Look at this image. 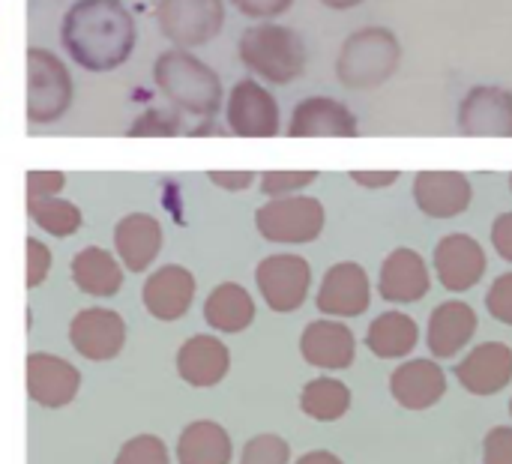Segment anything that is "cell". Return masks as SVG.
I'll list each match as a JSON object with an SVG mask.
<instances>
[{"instance_id": "cell-40", "label": "cell", "mask_w": 512, "mask_h": 464, "mask_svg": "<svg viewBox=\"0 0 512 464\" xmlns=\"http://www.w3.org/2000/svg\"><path fill=\"white\" fill-rule=\"evenodd\" d=\"M492 249L512 264V210H504V213H498L495 216V222H492Z\"/></svg>"}, {"instance_id": "cell-35", "label": "cell", "mask_w": 512, "mask_h": 464, "mask_svg": "<svg viewBox=\"0 0 512 464\" xmlns=\"http://www.w3.org/2000/svg\"><path fill=\"white\" fill-rule=\"evenodd\" d=\"M486 309H489V315H492L495 321L512 327V270L510 273H501V276L492 282V288H489V294H486Z\"/></svg>"}, {"instance_id": "cell-22", "label": "cell", "mask_w": 512, "mask_h": 464, "mask_svg": "<svg viewBox=\"0 0 512 464\" xmlns=\"http://www.w3.org/2000/svg\"><path fill=\"white\" fill-rule=\"evenodd\" d=\"M81 387V375L72 363L54 354L27 357V393L42 408H66Z\"/></svg>"}, {"instance_id": "cell-3", "label": "cell", "mask_w": 512, "mask_h": 464, "mask_svg": "<svg viewBox=\"0 0 512 464\" xmlns=\"http://www.w3.org/2000/svg\"><path fill=\"white\" fill-rule=\"evenodd\" d=\"M240 63L264 84L273 87H288L294 84L309 63V48L306 39L279 21H258L240 33L237 42Z\"/></svg>"}, {"instance_id": "cell-18", "label": "cell", "mask_w": 512, "mask_h": 464, "mask_svg": "<svg viewBox=\"0 0 512 464\" xmlns=\"http://www.w3.org/2000/svg\"><path fill=\"white\" fill-rule=\"evenodd\" d=\"M477 327H480V318L474 306H468L465 300H444L429 315L426 345L435 360H453L474 342Z\"/></svg>"}, {"instance_id": "cell-42", "label": "cell", "mask_w": 512, "mask_h": 464, "mask_svg": "<svg viewBox=\"0 0 512 464\" xmlns=\"http://www.w3.org/2000/svg\"><path fill=\"white\" fill-rule=\"evenodd\" d=\"M360 189H390L402 177L399 171H351L348 174Z\"/></svg>"}, {"instance_id": "cell-36", "label": "cell", "mask_w": 512, "mask_h": 464, "mask_svg": "<svg viewBox=\"0 0 512 464\" xmlns=\"http://www.w3.org/2000/svg\"><path fill=\"white\" fill-rule=\"evenodd\" d=\"M51 273V249L36 240L27 237V288H39Z\"/></svg>"}, {"instance_id": "cell-43", "label": "cell", "mask_w": 512, "mask_h": 464, "mask_svg": "<svg viewBox=\"0 0 512 464\" xmlns=\"http://www.w3.org/2000/svg\"><path fill=\"white\" fill-rule=\"evenodd\" d=\"M294 464H342V462H339V456H333V453H327V450H312V453H306L303 459H297Z\"/></svg>"}, {"instance_id": "cell-11", "label": "cell", "mask_w": 512, "mask_h": 464, "mask_svg": "<svg viewBox=\"0 0 512 464\" xmlns=\"http://www.w3.org/2000/svg\"><path fill=\"white\" fill-rule=\"evenodd\" d=\"M432 270L450 294H465L477 288L489 270V255L483 243L471 234H447L435 243Z\"/></svg>"}, {"instance_id": "cell-2", "label": "cell", "mask_w": 512, "mask_h": 464, "mask_svg": "<svg viewBox=\"0 0 512 464\" xmlns=\"http://www.w3.org/2000/svg\"><path fill=\"white\" fill-rule=\"evenodd\" d=\"M153 81L159 93L180 114H192L201 120H213L225 105L222 78L213 66L192 54V48H168L153 63Z\"/></svg>"}, {"instance_id": "cell-34", "label": "cell", "mask_w": 512, "mask_h": 464, "mask_svg": "<svg viewBox=\"0 0 512 464\" xmlns=\"http://www.w3.org/2000/svg\"><path fill=\"white\" fill-rule=\"evenodd\" d=\"M291 447L279 435H258L243 447L240 464H288Z\"/></svg>"}, {"instance_id": "cell-25", "label": "cell", "mask_w": 512, "mask_h": 464, "mask_svg": "<svg viewBox=\"0 0 512 464\" xmlns=\"http://www.w3.org/2000/svg\"><path fill=\"white\" fill-rule=\"evenodd\" d=\"M204 321L216 333H228V336L243 333L255 321V300H252V294L243 285L222 282L204 300Z\"/></svg>"}, {"instance_id": "cell-1", "label": "cell", "mask_w": 512, "mask_h": 464, "mask_svg": "<svg viewBox=\"0 0 512 464\" xmlns=\"http://www.w3.org/2000/svg\"><path fill=\"white\" fill-rule=\"evenodd\" d=\"M138 42L132 12L120 0H75L60 21V45L87 72L120 69Z\"/></svg>"}, {"instance_id": "cell-28", "label": "cell", "mask_w": 512, "mask_h": 464, "mask_svg": "<svg viewBox=\"0 0 512 464\" xmlns=\"http://www.w3.org/2000/svg\"><path fill=\"white\" fill-rule=\"evenodd\" d=\"M231 456H234L231 438L213 420H198L186 426L177 441L180 464H231Z\"/></svg>"}, {"instance_id": "cell-30", "label": "cell", "mask_w": 512, "mask_h": 464, "mask_svg": "<svg viewBox=\"0 0 512 464\" xmlns=\"http://www.w3.org/2000/svg\"><path fill=\"white\" fill-rule=\"evenodd\" d=\"M27 216L51 237H72L81 228V210L57 195L48 198H27Z\"/></svg>"}, {"instance_id": "cell-32", "label": "cell", "mask_w": 512, "mask_h": 464, "mask_svg": "<svg viewBox=\"0 0 512 464\" xmlns=\"http://www.w3.org/2000/svg\"><path fill=\"white\" fill-rule=\"evenodd\" d=\"M183 129V120H180V111L177 108H150L144 111L132 126H129V138H141V135H180Z\"/></svg>"}, {"instance_id": "cell-29", "label": "cell", "mask_w": 512, "mask_h": 464, "mask_svg": "<svg viewBox=\"0 0 512 464\" xmlns=\"http://www.w3.org/2000/svg\"><path fill=\"white\" fill-rule=\"evenodd\" d=\"M300 408L318 423H336L351 411V390L339 378H315L303 387Z\"/></svg>"}, {"instance_id": "cell-5", "label": "cell", "mask_w": 512, "mask_h": 464, "mask_svg": "<svg viewBox=\"0 0 512 464\" xmlns=\"http://www.w3.org/2000/svg\"><path fill=\"white\" fill-rule=\"evenodd\" d=\"M255 228L267 243L276 246H306L315 243L327 228V207L321 198L297 192L282 198H267L255 210Z\"/></svg>"}, {"instance_id": "cell-44", "label": "cell", "mask_w": 512, "mask_h": 464, "mask_svg": "<svg viewBox=\"0 0 512 464\" xmlns=\"http://www.w3.org/2000/svg\"><path fill=\"white\" fill-rule=\"evenodd\" d=\"M321 6H327V9H333V12H348V9H357V6H363L366 0H318Z\"/></svg>"}, {"instance_id": "cell-31", "label": "cell", "mask_w": 512, "mask_h": 464, "mask_svg": "<svg viewBox=\"0 0 512 464\" xmlns=\"http://www.w3.org/2000/svg\"><path fill=\"white\" fill-rule=\"evenodd\" d=\"M315 180H318V171H261L258 189L264 198H282V195L306 192Z\"/></svg>"}, {"instance_id": "cell-16", "label": "cell", "mask_w": 512, "mask_h": 464, "mask_svg": "<svg viewBox=\"0 0 512 464\" xmlns=\"http://www.w3.org/2000/svg\"><path fill=\"white\" fill-rule=\"evenodd\" d=\"M300 354L321 372H342L357 360V336L339 318H318L300 336Z\"/></svg>"}, {"instance_id": "cell-13", "label": "cell", "mask_w": 512, "mask_h": 464, "mask_svg": "<svg viewBox=\"0 0 512 464\" xmlns=\"http://www.w3.org/2000/svg\"><path fill=\"white\" fill-rule=\"evenodd\" d=\"M315 306L324 318H360L372 306V279L357 261L333 264L315 294Z\"/></svg>"}, {"instance_id": "cell-46", "label": "cell", "mask_w": 512, "mask_h": 464, "mask_svg": "<svg viewBox=\"0 0 512 464\" xmlns=\"http://www.w3.org/2000/svg\"><path fill=\"white\" fill-rule=\"evenodd\" d=\"M510 414H512V402H510Z\"/></svg>"}, {"instance_id": "cell-9", "label": "cell", "mask_w": 512, "mask_h": 464, "mask_svg": "<svg viewBox=\"0 0 512 464\" xmlns=\"http://www.w3.org/2000/svg\"><path fill=\"white\" fill-rule=\"evenodd\" d=\"M225 123L240 138H276L282 111L273 90L258 78H240L225 99Z\"/></svg>"}, {"instance_id": "cell-33", "label": "cell", "mask_w": 512, "mask_h": 464, "mask_svg": "<svg viewBox=\"0 0 512 464\" xmlns=\"http://www.w3.org/2000/svg\"><path fill=\"white\" fill-rule=\"evenodd\" d=\"M114 464H171L168 462V450L156 435H138L132 441H126L117 453Z\"/></svg>"}, {"instance_id": "cell-27", "label": "cell", "mask_w": 512, "mask_h": 464, "mask_svg": "<svg viewBox=\"0 0 512 464\" xmlns=\"http://www.w3.org/2000/svg\"><path fill=\"white\" fill-rule=\"evenodd\" d=\"M72 282L81 294L114 297L123 288V270L111 252L99 246H87L72 258Z\"/></svg>"}, {"instance_id": "cell-45", "label": "cell", "mask_w": 512, "mask_h": 464, "mask_svg": "<svg viewBox=\"0 0 512 464\" xmlns=\"http://www.w3.org/2000/svg\"><path fill=\"white\" fill-rule=\"evenodd\" d=\"M510 192H512V174H510Z\"/></svg>"}, {"instance_id": "cell-23", "label": "cell", "mask_w": 512, "mask_h": 464, "mask_svg": "<svg viewBox=\"0 0 512 464\" xmlns=\"http://www.w3.org/2000/svg\"><path fill=\"white\" fill-rule=\"evenodd\" d=\"M162 225L150 213H129L114 228V249L129 273H144L162 252Z\"/></svg>"}, {"instance_id": "cell-39", "label": "cell", "mask_w": 512, "mask_h": 464, "mask_svg": "<svg viewBox=\"0 0 512 464\" xmlns=\"http://www.w3.org/2000/svg\"><path fill=\"white\" fill-rule=\"evenodd\" d=\"M24 186H27V198L60 195L63 186H66V174L63 171H27Z\"/></svg>"}, {"instance_id": "cell-19", "label": "cell", "mask_w": 512, "mask_h": 464, "mask_svg": "<svg viewBox=\"0 0 512 464\" xmlns=\"http://www.w3.org/2000/svg\"><path fill=\"white\" fill-rule=\"evenodd\" d=\"M390 393L405 411H429L435 408L447 393V372L444 366L432 360H405L390 375Z\"/></svg>"}, {"instance_id": "cell-20", "label": "cell", "mask_w": 512, "mask_h": 464, "mask_svg": "<svg viewBox=\"0 0 512 464\" xmlns=\"http://www.w3.org/2000/svg\"><path fill=\"white\" fill-rule=\"evenodd\" d=\"M459 384L474 396H495L512 384V348L504 342H483L456 366Z\"/></svg>"}, {"instance_id": "cell-21", "label": "cell", "mask_w": 512, "mask_h": 464, "mask_svg": "<svg viewBox=\"0 0 512 464\" xmlns=\"http://www.w3.org/2000/svg\"><path fill=\"white\" fill-rule=\"evenodd\" d=\"M141 300L156 321H180L192 309L195 276L180 264H165L153 276H147Z\"/></svg>"}, {"instance_id": "cell-8", "label": "cell", "mask_w": 512, "mask_h": 464, "mask_svg": "<svg viewBox=\"0 0 512 464\" xmlns=\"http://www.w3.org/2000/svg\"><path fill=\"white\" fill-rule=\"evenodd\" d=\"M156 21L177 48H198L213 42L225 27V0H159Z\"/></svg>"}, {"instance_id": "cell-15", "label": "cell", "mask_w": 512, "mask_h": 464, "mask_svg": "<svg viewBox=\"0 0 512 464\" xmlns=\"http://www.w3.org/2000/svg\"><path fill=\"white\" fill-rule=\"evenodd\" d=\"M432 288V267L417 249L399 246L393 249L378 270V294L393 306L420 303Z\"/></svg>"}, {"instance_id": "cell-6", "label": "cell", "mask_w": 512, "mask_h": 464, "mask_svg": "<svg viewBox=\"0 0 512 464\" xmlns=\"http://www.w3.org/2000/svg\"><path fill=\"white\" fill-rule=\"evenodd\" d=\"M72 108L69 66L48 48H27V120L33 126L57 123Z\"/></svg>"}, {"instance_id": "cell-10", "label": "cell", "mask_w": 512, "mask_h": 464, "mask_svg": "<svg viewBox=\"0 0 512 464\" xmlns=\"http://www.w3.org/2000/svg\"><path fill=\"white\" fill-rule=\"evenodd\" d=\"M456 126L468 138H512V90L474 84L456 111Z\"/></svg>"}, {"instance_id": "cell-7", "label": "cell", "mask_w": 512, "mask_h": 464, "mask_svg": "<svg viewBox=\"0 0 512 464\" xmlns=\"http://www.w3.org/2000/svg\"><path fill=\"white\" fill-rule=\"evenodd\" d=\"M255 285L261 300L279 312L291 315L297 312L312 291V264L297 252H273L258 261L255 267Z\"/></svg>"}, {"instance_id": "cell-26", "label": "cell", "mask_w": 512, "mask_h": 464, "mask_svg": "<svg viewBox=\"0 0 512 464\" xmlns=\"http://www.w3.org/2000/svg\"><path fill=\"white\" fill-rule=\"evenodd\" d=\"M420 345V327L408 312H384L366 330V348L378 360H405Z\"/></svg>"}, {"instance_id": "cell-38", "label": "cell", "mask_w": 512, "mask_h": 464, "mask_svg": "<svg viewBox=\"0 0 512 464\" xmlns=\"http://www.w3.org/2000/svg\"><path fill=\"white\" fill-rule=\"evenodd\" d=\"M483 464H512V426H495L486 435Z\"/></svg>"}, {"instance_id": "cell-4", "label": "cell", "mask_w": 512, "mask_h": 464, "mask_svg": "<svg viewBox=\"0 0 512 464\" xmlns=\"http://www.w3.org/2000/svg\"><path fill=\"white\" fill-rule=\"evenodd\" d=\"M402 66V42L384 24L357 27L336 51V78L348 90H378Z\"/></svg>"}, {"instance_id": "cell-14", "label": "cell", "mask_w": 512, "mask_h": 464, "mask_svg": "<svg viewBox=\"0 0 512 464\" xmlns=\"http://www.w3.org/2000/svg\"><path fill=\"white\" fill-rule=\"evenodd\" d=\"M285 135L291 138H357V114L333 96H306L294 105Z\"/></svg>"}, {"instance_id": "cell-41", "label": "cell", "mask_w": 512, "mask_h": 464, "mask_svg": "<svg viewBox=\"0 0 512 464\" xmlns=\"http://www.w3.org/2000/svg\"><path fill=\"white\" fill-rule=\"evenodd\" d=\"M207 180H210L213 186L225 189V192H246V189L255 186L258 174H255V171H210Z\"/></svg>"}, {"instance_id": "cell-37", "label": "cell", "mask_w": 512, "mask_h": 464, "mask_svg": "<svg viewBox=\"0 0 512 464\" xmlns=\"http://www.w3.org/2000/svg\"><path fill=\"white\" fill-rule=\"evenodd\" d=\"M231 6L252 21H276L279 15L291 12L294 0H231Z\"/></svg>"}, {"instance_id": "cell-12", "label": "cell", "mask_w": 512, "mask_h": 464, "mask_svg": "<svg viewBox=\"0 0 512 464\" xmlns=\"http://www.w3.org/2000/svg\"><path fill=\"white\" fill-rule=\"evenodd\" d=\"M411 198L429 219H459L474 204V183L465 171H417L411 180Z\"/></svg>"}, {"instance_id": "cell-24", "label": "cell", "mask_w": 512, "mask_h": 464, "mask_svg": "<svg viewBox=\"0 0 512 464\" xmlns=\"http://www.w3.org/2000/svg\"><path fill=\"white\" fill-rule=\"evenodd\" d=\"M231 369V351L216 336H192L177 351V372L189 387L210 390Z\"/></svg>"}, {"instance_id": "cell-17", "label": "cell", "mask_w": 512, "mask_h": 464, "mask_svg": "<svg viewBox=\"0 0 512 464\" xmlns=\"http://www.w3.org/2000/svg\"><path fill=\"white\" fill-rule=\"evenodd\" d=\"M69 342L84 360L108 363L126 345V324L114 309H81L69 324Z\"/></svg>"}]
</instances>
